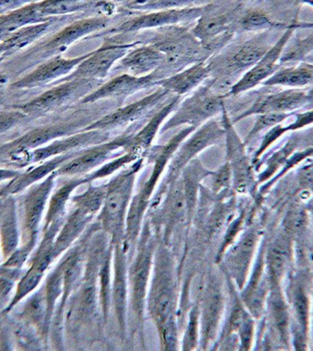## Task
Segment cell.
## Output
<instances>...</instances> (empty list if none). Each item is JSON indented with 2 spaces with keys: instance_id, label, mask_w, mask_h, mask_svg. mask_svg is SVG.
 Masks as SVG:
<instances>
[{
  "instance_id": "obj_18",
  "label": "cell",
  "mask_w": 313,
  "mask_h": 351,
  "mask_svg": "<svg viewBox=\"0 0 313 351\" xmlns=\"http://www.w3.org/2000/svg\"><path fill=\"white\" fill-rule=\"evenodd\" d=\"M57 171L51 173L45 180L29 187L23 199V242L26 241L34 233H39L40 222L43 215L47 210L49 200L53 193Z\"/></svg>"
},
{
  "instance_id": "obj_17",
  "label": "cell",
  "mask_w": 313,
  "mask_h": 351,
  "mask_svg": "<svg viewBox=\"0 0 313 351\" xmlns=\"http://www.w3.org/2000/svg\"><path fill=\"white\" fill-rule=\"evenodd\" d=\"M222 125L225 132L227 141V162H229L233 173L234 186L239 192L245 191L247 187L253 186L252 167L247 159L243 143L236 133L231 118L228 116L227 108L222 111Z\"/></svg>"
},
{
  "instance_id": "obj_45",
  "label": "cell",
  "mask_w": 313,
  "mask_h": 351,
  "mask_svg": "<svg viewBox=\"0 0 313 351\" xmlns=\"http://www.w3.org/2000/svg\"><path fill=\"white\" fill-rule=\"evenodd\" d=\"M287 116L288 113H266L258 115L255 126L253 127L251 132L247 135L244 143H249L255 136H257L258 133H260L262 130L268 129L269 127L274 126V125L279 124L280 122L287 118Z\"/></svg>"
},
{
  "instance_id": "obj_16",
  "label": "cell",
  "mask_w": 313,
  "mask_h": 351,
  "mask_svg": "<svg viewBox=\"0 0 313 351\" xmlns=\"http://www.w3.org/2000/svg\"><path fill=\"white\" fill-rule=\"evenodd\" d=\"M91 53L92 51H90L75 58H65L62 54H58V56L43 60V62H40L35 69L10 84V87L13 89L23 90V89H34L56 84L57 81H61L62 79L69 75Z\"/></svg>"
},
{
  "instance_id": "obj_4",
  "label": "cell",
  "mask_w": 313,
  "mask_h": 351,
  "mask_svg": "<svg viewBox=\"0 0 313 351\" xmlns=\"http://www.w3.org/2000/svg\"><path fill=\"white\" fill-rule=\"evenodd\" d=\"M188 24H175L152 29L149 34L140 35V40L162 51L165 56L181 60L188 65L211 58L212 54L193 35Z\"/></svg>"
},
{
  "instance_id": "obj_14",
  "label": "cell",
  "mask_w": 313,
  "mask_h": 351,
  "mask_svg": "<svg viewBox=\"0 0 313 351\" xmlns=\"http://www.w3.org/2000/svg\"><path fill=\"white\" fill-rule=\"evenodd\" d=\"M225 136V132L222 122L214 118L201 125L186 143L182 145L181 144L171 158L167 178L163 183V189H168V186L179 178L188 163L195 159L196 155L208 147L218 143Z\"/></svg>"
},
{
  "instance_id": "obj_22",
  "label": "cell",
  "mask_w": 313,
  "mask_h": 351,
  "mask_svg": "<svg viewBox=\"0 0 313 351\" xmlns=\"http://www.w3.org/2000/svg\"><path fill=\"white\" fill-rule=\"evenodd\" d=\"M293 234L282 228L266 249L265 265L269 290L282 287L293 257Z\"/></svg>"
},
{
  "instance_id": "obj_28",
  "label": "cell",
  "mask_w": 313,
  "mask_h": 351,
  "mask_svg": "<svg viewBox=\"0 0 313 351\" xmlns=\"http://www.w3.org/2000/svg\"><path fill=\"white\" fill-rule=\"evenodd\" d=\"M164 54L151 45L142 43L130 49L116 64L111 72L129 73L143 76L153 73L162 64Z\"/></svg>"
},
{
  "instance_id": "obj_12",
  "label": "cell",
  "mask_w": 313,
  "mask_h": 351,
  "mask_svg": "<svg viewBox=\"0 0 313 351\" xmlns=\"http://www.w3.org/2000/svg\"><path fill=\"white\" fill-rule=\"evenodd\" d=\"M103 42L99 48L92 51L69 75L62 79L84 78L103 81L111 72L116 62L136 46L142 45L140 39L130 40L126 35H116L103 38Z\"/></svg>"
},
{
  "instance_id": "obj_54",
  "label": "cell",
  "mask_w": 313,
  "mask_h": 351,
  "mask_svg": "<svg viewBox=\"0 0 313 351\" xmlns=\"http://www.w3.org/2000/svg\"><path fill=\"white\" fill-rule=\"evenodd\" d=\"M310 206H310V215H312V220H313V201H312V205H310Z\"/></svg>"
},
{
  "instance_id": "obj_9",
  "label": "cell",
  "mask_w": 313,
  "mask_h": 351,
  "mask_svg": "<svg viewBox=\"0 0 313 351\" xmlns=\"http://www.w3.org/2000/svg\"><path fill=\"white\" fill-rule=\"evenodd\" d=\"M173 96L174 95L163 87L157 86L156 89L142 99L115 108L102 118L88 125L84 130H102V132H108L116 130H125L130 125L153 115Z\"/></svg>"
},
{
  "instance_id": "obj_42",
  "label": "cell",
  "mask_w": 313,
  "mask_h": 351,
  "mask_svg": "<svg viewBox=\"0 0 313 351\" xmlns=\"http://www.w3.org/2000/svg\"><path fill=\"white\" fill-rule=\"evenodd\" d=\"M274 25L271 18L260 10H249L238 16L233 25L234 32H253L271 29Z\"/></svg>"
},
{
  "instance_id": "obj_24",
  "label": "cell",
  "mask_w": 313,
  "mask_h": 351,
  "mask_svg": "<svg viewBox=\"0 0 313 351\" xmlns=\"http://www.w3.org/2000/svg\"><path fill=\"white\" fill-rule=\"evenodd\" d=\"M266 307L269 331L274 341L288 350L291 344V315L290 306L282 287L269 290Z\"/></svg>"
},
{
  "instance_id": "obj_52",
  "label": "cell",
  "mask_w": 313,
  "mask_h": 351,
  "mask_svg": "<svg viewBox=\"0 0 313 351\" xmlns=\"http://www.w3.org/2000/svg\"><path fill=\"white\" fill-rule=\"evenodd\" d=\"M8 79L6 76L3 75V73L0 72V91L4 88V86H6Z\"/></svg>"
},
{
  "instance_id": "obj_46",
  "label": "cell",
  "mask_w": 313,
  "mask_h": 351,
  "mask_svg": "<svg viewBox=\"0 0 313 351\" xmlns=\"http://www.w3.org/2000/svg\"><path fill=\"white\" fill-rule=\"evenodd\" d=\"M213 190L214 192L218 193L225 191L231 186V182L233 180L232 169L229 162L225 163L216 171H214Z\"/></svg>"
},
{
  "instance_id": "obj_56",
  "label": "cell",
  "mask_w": 313,
  "mask_h": 351,
  "mask_svg": "<svg viewBox=\"0 0 313 351\" xmlns=\"http://www.w3.org/2000/svg\"><path fill=\"white\" fill-rule=\"evenodd\" d=\"M2 39H3V37H0V40H1Z\"/></svg>"
},
{
  "instance_id": "obj_6",
  "label": "cell",
  "mask_w": 313,
  "mask_h": 351,
  "mask_svg": "<svg viewBox=\"0 0 313 351\" xmlns=\"http://www.w3.org/2000/svg\"><path fill=\"white\" fill-rule=\"evenodd\" d=\"M225 97L214 93L208 79L192 93L182 99L173 115L162 125L160 132L165 133L181 126L198 129L210 119L222 113Z\"/></svg>"
},
{
  "instance_id": "obj_53",
  "label": "cell",
  "mask_w": 313,
  "mask_h": 351,
  "mask_svg": "<svg viewBox=\"0 0 313 351\" xmlns=\"http://www.w3.org/2000/svg\"><path fill=\"white\" fill-rule=\"evenodd\" d=\"M312 308H313V270H312Z\"/></svg>"
},
{
  "instance_id": "obj_1",
  "label": "cell",
  "mask_w": 313,
  "mask_h": 351,
  "mask_svg": "<svg viewBox=\"0 0 313 351\" xmlns=\"http://www.w3.org/2000/svg\"><path fill=\"white\" fill-rule=\"evenodd\" d=\"M122 105H124L123 103L118 100H102L92 103L91 107L75 111L64 121L35 128L15 140L0 146V160H4L16 152L32 151L47 145L58 138L83 132L88 125Z\"/></svg>"
},
{
  "instance_id": "obj_55",
  "label": "cell",
  "mask_w": 313,
  "mask_h": 351,
  "mask_svg": "<svg viewBox=\"0 0 313 351\" xmlns=\"http://www.w3.org/2000/svg\"><path fill=\"white\" fill-rule=\"evenodd\" d=\"M0 258H2V257H1V250H0Z\"/></svg>"
},
{
  "instance_id": "obj_39",
  "label": "cell",
  "mask_w": 313,
  "mask_h": 351,
  "mask_svg": "<svg viewBox=\"0 0 313 351\" xmlns=\"http://www.w3.org/2000/svg\"><path fill=\"white\" fill-rule=\"evenodd\" d=\"M121 250L118 245L116 250L114 301H115L116 314H118L119 322L124 324L127 293L126 263H125V256Z\"/></svg>"
},
{
  "instance_id": "obj_50",
  "label": "cell",
  "mask_w": 313,
  "mask_h": 351,
  "mask_svg": "<svg viewBox=\"0 0 313 351\" xmlns=\"http://www.w3.org/2000/svg\"><path fill=\"white\" fill-rule=\"evenodd\" d=\"M42 0H0V16Z\"/></svg>"
},
{
  "instance_id": "obj_5",
  "label": "cell",
  "mask_w": 313,
  "mask_h": 351,
  "mask_svg": "<svg viewBox=\"0 0 313 351\" xmlns=\"http://www.w3.org/2000/svg\"><path fill=\"white\" fill-rule=\"evenodd\" d=\"M312 273L301 269L291 273L286 298L291 315V343L297 350H309L312 309Z\"/></svg>"
},
{
  "instance_id": "obj_25",
  "label": "cell",
  "mask_w": 313,
  "mask_h": 351,
  "mask_svg": "<svg viewBox=\"0 0 313 351\" xmlns=\"http://www.w3.org/2000/svg\"><path fill=\"white\" fill-rule=\"evenodd\" d=\"M182 99L184 97L181 96L171 97L168 101L156 111L147 123L130 138L129 143L124 148L125 152L132 154L137 159L145 157L164 121L177 110Z\"/></svg>"
},
{
  "instance_id": "obj_2",
  "label": "cell",
  "mask_w": 313,
  "mask_h": 351,
  "mask_svg": "<svg viewBox=\"0 0 313 351\" xmlns=\"http://www.w3.org/2000/svg\"><path fill=\"white\" fill-rule=\"evenodd\" d=\"M171 265L167 253L160 252L149 301V311L159 328L165 350H173L177 340L174 320L175 285Z\"/></svg>"
},
{
  "instance_id": "obj_32",
  "label": "cell",
  "mask_w": 313,
  "mask_h": 351,
  "mask_svg": "<svg viewBox=\"0 0 313 351\" xmlns=\"http://www.w3.org/2000/svg\"><path fill=\"white\" fill-rule=\"evenodd\" d=\"M92 214L76 208L75 210L71 213L62 223L61 228L57 233L53 242V258L56 260L59 256L67 250L71 245L76 241V239L83 232L87 223L92 219Z\"/></svg>"
},
{
  "instance_id": "obj_51",
  "label": "cell",
  "mask_w": 313,
  "mask_h": 351,
  "mask_svg": "<svg viewBox=\"0 0 313 351\" xmlns=\"http://www.w3.org/2000/svg\"><path fill=\"white\" fill-rule=\"evenodd\" d=\"M21 170L18 169L0 168V183L9 182L20 173Z\"/></svg>"
},
{
  "instance_id": "obj_3",
  "label": "cell",
  "mask_w": 313,
  "mask_h": 351,
  "mask_svg": "<svg viewBox=\"0 0 313 351\" xmlns=\"http://www.w3.org/2000/svg\"><path fill=\"white\" fill-rule=\"evenodd\" d=\"M144 158L138 160L132 167L125 169L107 184L100 220L103 228L113 237L114 241H118L124 235L127 206L134 187L136 176L143 166Z\"/></svg>"
},
{
  "instance_id": "obj_20",
  "label": "cell",
  "mask_w": 313,
  "mask_h": 351,
  "mask_svg": "<svg viewBox=\"0 0 313 351\" xmlns=\"http://www.w3.org/2000/svg\"><path fill=\"white\" fill-rule=\"evenodd\" d=\"M238 16V8L227 10L217 3L205 5L190 29L201 45L205 46L227 32H234L233 25Z\"/></svg>"
},
{
  "instance_id": "obj_41",
  "label": "cell",
  "mask_w": 313,
  "mask_h": 351,
  "mask_svg": "<svg viewBox=\"0 0 313 351\" xmlns=\"http://www.w3.org/2000/svg\"><path fill=\"white\" fill-rule=\"evenodd\" d=\"M195 0H132L124 8L125 12H151L158 10L184 9L193 7Z\"/></svg>"
},
{
  "instance_id": "obj_49",
  "label": "cell",
  "mask_w": 313,
  "mask_h": 351,
  "mask_svg": "<svg viewBox=\"0 0 313 351\" xmlns=\"http://www.w3.org/2000/svg\"><path fill=\"white\" fill-rule=\"evenodd\" d=\"M198 318L199 311L197 307H195V309H192V313H190L189 324H188L186 333H185V350H190L195 348L196 341L198 339Z\"/></svg>"
},
{
  "instance_id": "obj_23",
  "label": "cell",
  "mask_w": 313,
  "mask_h": 351,
  "mask_svg": "<svg viewBox=\"0 0 313 351\" xmlns=\"http://www.w3.org/2000/svg\"><path fill=\"white\" fill-rule=\"evenodd\" d=\"M80 151L60 155L46 162L29 166L25 171H21L17 176L8 182L6 186L0 190V197L8 198L26 191L29 187L45 180L51 173L58 170L64 163L76 156Z\"/></svg>"
},
{
  "instance_id": "obj_7",
  "label": "cell",
  "mask_w": 313,
  "mask_h": 351,
  "mask_svg": "<svg viewBox=\"0 0 313 351\" xmlns=\"http://www.w3.org/2000/svg\"><path fill=\"white\" fill-rule=\"evenodd\" d=\"M103 81L95 79L75 78L61 80L53 84L31 101L17 106L15 108L27 116H42L77 104L87 95L99 87Z\"/></svg>"
},
{
  "instance_id": "obj_27",
  "label": "cell",
  "mask_w": 313,
  "mask_h": 351,
  "mask_svg": "<svg viewBox=\"0 0 313 351\" xmlns=\"http://www.w3.org/2000/svg\"><path fill=\"white\" fill-rule=\"evenodd\" d=\"M308 95L304 91L294 88L277 94L264 95L240 115L231 119L235 125L242 119L253 115L266 113H288L306 104Z\"/></svg>"
},
{
  "instance_id": "obj_38",
  "label": "cell",
  "mask_w": 313,
  "mask_h": 351,
  "mask_svg": "<svg viewBox=\"0 0 313 351\" xmlns=\"http://www.w3.org/2000/svg\"><path fill=\"white\" fill-rule=\"evenodd\" d=\"M313 83V66H296L275 73L265 82L269 86H285L298 88Z\"/></svg>"
},
{
  "instance_id": "obj_40",
  "label": "cell",
  "mask_w": 313,
  "mask_h": 351,
  "mask_svg": "<svg viewBox=\"0 0 313 351\" xmlns=\"http://www.w3.org/2000/svg\"><path fill=\"white\" fill-rule=\"evenodd\" d=\"M21 315L24 319L43 332L46 317L45 296L43 288L40 289L38 288L29 296L28 300L24 304Z\"/></svg>"
},
{
  "instance_id": "obj_19",
  "label": "cell",
  "mask_w": 313,
  "mask_h": 351,
  "mask_svg": "<svg viewBox=\"0 0 313 351\" xmlns=\"http://www.w3.org/2000/svg\"><path fill=\"white\" fill-rule=\"evenodd\" d=\"M294 29H295V27H290L280 38L279 42L275 43L251 69L242 75V77L231 89L229 96H238L244 92L249 91L263 83L264 81L268 80L274 75L277 68V61H279L283 49L288 40H290Z\"/></svg>"
},
{
  "instance_id": "obj_30",
  "label": "cell",
  "mask_w": 313,
  "mask_h": 351,
  "mask_svg": "<svg viewBox=\"0 0 313 351\" xmlns=\"http://www.w3.org/2000/svg\"><path fill=\"white\" fill-rule=\"evenodd\" d=\"M149 234H145L141 241L134 265L130 270V284L132 288V303L134 311L140 317L143 311L144 298L148 285L149 271H151L153 247Z\"/></svg>"
},
{
  "instance_id": "obj_29",
  "label": "cell",
  "mask_w": 313,
  "mask_h": 351,
  "mask_svg": "<svg viewBox=\"0 0 313 351\" xmlns=\"http://www.w3.org/2000/svg\"><path fill=\"white\" fill-rule=\"evenodd\" d=\"M260 238V231L255 228H250L244 233L227 257L228 269L240 289H243L246 284Z\"/></svg>"
},
{
  "instance_id": "obj_21",
  "label": "cell",
  "mask_w": 313,
  "mask_h": 351,
  "mask_svg": "<svg viewBox=\"0 0 313 351\" xmlns=\"http://www.w3.org/2000/svg\"><path fill=\"white\" fill-rule=\"evenodd\" d=\"M29 261V268L24 271L23 276L17 282L12 301L2 312L5 315L12 312L18 304L40 287L46 271L54 261L53 250L45 246L38 247L34 257Z\"/></svg>"
},
{
  "instance_id": "obj_10",
  "label": "cell",
  "mask_w": 313,
  "mask_h": 351,
  "mask_svg": "<svg viewBox=\"0 0 313 351\" xmlns=\"http://www.w3.org/2000/svg\"><path fill=\"white\" fill-rule=\"evenodd\" d=\"M203 6L189 7L184 9L158 10V12H141L132 16L121 23L116 24L103 32L92 35L91 38H105L116 35L136 34L141 31L157 29L175 24H195L203 13Z\"/></svg>"
},
{
  "instance_id": "obj_43",
  "label": "cell",
  "mask_w": 313,
  "mask_h": 351,
  "mask_svg": "<svg viewBox=\"0 0 313 351\" xmlns=\"http://www.w3.org/2000/svg\"><path fill=\"white\" fill-rule=\"evenodd\" d=\"M105 193H107V186H90L86 192L73 197V201L76 208L84 209L88 213L94 215L101 206H103Z\"/></svg>"
},
{
  "instance_id": "obj_48",
  "label": "cell",
  "mask_w": 313,
  "mask_h": 351,
  "mask_svg": "<svg viewBox=\"0 0 313 351\" xmlns=\"http://www.w3.org/2000/svg\"><path fill=\"white\" fill-rule=\"evenodd\" d=\"M17 282V280L12 277L0 276V311L3 312V310L9 306L14 295Z\"/></svg>"
},
{
  "instance_id": "obj_47",
  "label": "cell",
  "mask_w": 313,
  "mask_h": 351,
  "mask_svg": "<svg viewBox=\"0 0 313 351\" xmlns=\"http://www.w3.org/2000/svg\"><path fill=\"white\" fill-rule=\"evenodd\" d=\"M27 117L23 111L17 110L0 111V134L13 129Z\"/></svg>"
},
{
  "instance_id": "obj_36",
  "label": "cell",
  "mask_w": 313,
  "mask_h": 351,
  "mask_svg": "<svg viewBox=\"0 0 313 351\" xmlns=\"http://www.w3.org/2000/svg\"><path fill=\"white\" fill-rule=\"evenodd\" d=\"M64 258L59 265L49 274L45 287H43L46 304L45 324L42 332V334L45 335H47L50 330L51 321H53L54 313L56 311L57 301L64 293Z\"/></svg>"
},
{
  "instance_id": "obj_34",
  "label": "cell",
  "mask_w": 313,
  "mask_h": 351,
  "mask_svg": "<svg viewBox=\"0 0 313 351\" xmlns=\"http://www.w3.org/2000/svg\"><path fill=\"white\" fill-rule=\"evenodd\" d=\"M8 198L6 209L0 220V250L3 261L20 246L21 239H23L18 226L17 205L12 197Z\"/></svg>"
},
{
  "instance_id": "obj_11",
  "label": "cell",
  "mask_w": 313,
  "mask_h": 351,
  "mask_svg": "<svg viewBox=\"0 0 313 351\" xmlns=\"http://www.w3.org/2000/svg\"><path fill=\"white\" fill-rule=\"evenodd\" d=\"M151 118V117H148L142 121L130 125L118 137L82 149L76 156L64 163L57 170V174H58V176H68V178H78V176H86L92 169L97 168L98 166L103 165V162L112 159L113 154L116 149H124L129 143L130 138Z\"/></svg>"
},
{
  "instance_id": "obj_35",
  "label": "cell",
  "mask_w": 313,
  "mask_h": 351,
  "mask_svg": "<svg viewBox=\"0 0 313 351\" xmlns=\"http://www.w3.org/2000/svg\"><path fill=\"white\" fill-rule=\"evenodd\" d=\"M38 2L27 5L7 14L0 16V37H5L24 27L45 23L53 18H45L40 14Z\"/></svg>"
},
{
  "instance_id": "obj_37",
  "label": "cell",
  "mask_w": 313,
  "mask_h": 351,
  "mask_svg": "<svg viewBox=\"0 0 313 351\" xmlns=\"http://www.w3.org/2000/svg\"><path fill=\"white\" fill-rule=\"evenodd\" d=\"M209 288L206 293L205 304H204L203 312V320H201V332L204 344H207L214 339V333L217 329V325L224 307L221 293L216 285Z\"/></svg>"
},
{
  "instance_id": "obj_44",
  "label": "cell",
  "mask_w": 313,
  "mask_h": 351,
  "mask_svg": "<svg viewBox=\"0 0 313 351\" xmlns=\"http://www.w3.org/2000/svg\"><path fill=\"white\" fill-rule=\"evenodd\" d=\"M38 234L39 233H34L26 241L23 242V246H18L12 255L3 261L2 265L8 268L23 269L25 263L29 261V256L36 247L38 237H39Z\"/></svg>"
},
{
  "instance_id": "obj_15",
  "label": "cell",
  "mask_w": 313,
  "mask_h": 351,
  "mask_svg": "<svg viewBox=\"0 0 313 351\" xmlns=\"http://www.w3.org/2000/svg\"><path fill=\"white\" fill-rule=\"evenodd\" d=\"M162 78L157 71L143 76H135L126 73H118L110 80L103 82L92 93L84 97L78 105L92 104L102 100H118L124 103L132 95L143 89L156 86V84Z\"/></svg>"
},
{
  "instance_id": "obj_8",
  "label": "cell",
  "mask_w": 313,
  "mask_h": 351,
  "mask_svg": "<svg viewBox=\"0 0 313 351\" xmlns=\"http://www.w3.org/2000/svg\"><path fill=\"white\" fill-rule=\"evenodd\" d=\"M111 137H112L111 132H102V130H84L68 137L58 138L48 143L47 145L32 149V151L16 152L10 155L4 160H7L9 165L18 170V169L46 162L60 155L80 151L95 144L103 143L110 140Z\"/></svg>"
},
{
  "instance_id": "obj_26",
  "label": "cell",
  "mask_w": 313,
  "mask_h": 351,
  "mask_svg": "<svg viewBox=\"0 0 313 351\" xmlns=\"http://www.w3.org/2000/svg\"><path fill=\"white\" fill-rule=\"evenodd\" d=\"M75 16L79 15L53 17L45 23L32 24V25L24 27V28L17 29L12 34L7 35L0 40V62L42 39L43 36L51 32V29L56 24L66 23L72 19L80 18H75Z\"/></svg>"
},
{
  "instance_id": "obj_31",
  "label": "cell",
  "mask_w": 313,
  "mask_h": 351,
  "mask_svg": "<svg viewBox=\"0 0 313 351\" xmlns=\"http://www.w3.org/2000/svg\"><path fill=\"white\" fill-rule=\"evenodd\" d=\"M208 60L195 62L175 75L158 82L156 86H162L174 95L184 97L195 91L210 76Z\"/></svg>"
},
{
  "instance_id": "obj_13",
  "label": "cell",
  "mask_w": 313,
  "mask_h": 351,
  "mask_svg": "<svg viewBox=\"0 0 313 351\" xmlns=\"http://www.w3.org/2000/svg\"><path fill=\"white\" fill-rule=\"evenodd\" d=\"M112 21L108 16L90 15L71 21L40 46V58L46 60L62 54L78 40L90 39L92 35L110 28Z\"/></svg>"
},
{
  "instance_id": "obj_33",
  "label": "cell",
  "mask_w": 313,
  "mask_h": 351,
  "mask_svg": "<svg viewBox=\"0 0 313 351\" xmlns=\"http://www.w3.org/2000/svg\"><path fill=\"white\" fill-rule=\"evenodd\" d=\"M91 182L89 173L86 176L73 178L62 184L53 195H51L47 210H46L45 219H43L45 220L43 231L47 230L53 223L64 219L65 208H66L68 201L70 200L73 191L82 184L91 183Z\"/></svg>"
}]
</instances>
